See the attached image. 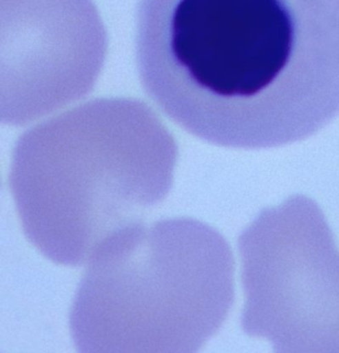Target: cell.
<instances>
[{"instance_id": "6da1fadb", "label": "cell", "mask_w": 339, "mask_h": 353, "mask_svg": "<svg viewBox=\"0 0 339 353\" xmlns=\"http://www.w3.org/2000/svg\"><path fill=\"white\" fill-rule=\"evenodd\" d=\"M147 95L221 147L302 141L339 114V0H139Z\"/></svg>"}, {"instance_id": "7a4b0ae2", "label": "cell", "mask_w": 339, "mask_h": 353, "mask_svg": "<svg viewBox=\"0 0 339 353\" xmlns=\"http://www.w3.org/2000/svg\"><path fill=\"white\" fill-rule=\"evenodd\" d=\"M176 157L165 125L132 101H95L28 130L9 176L26 237L54 263L85 264L165 199Z\"/></svg>"}, {"instance_id": "3957f363", "label": "cell", "mask_w": 339, "mask_h": 353, "mask_svg": "<svg viewBox=\"0 0 339 353\" xmlns=\"http://www.w3.org/2000/svg\"><path fill=\"white\" fill-rule=\"evenodd\" d=\"M86 264L70 316L81 352H195L234 303L230 247L196 220L132 225Z\"/></svg>"}, {"instance_id": "277c9868", "label": "cell", "mask_w": 339, "mask_h": 353, "mask_svg": "<svg viewBox=\"0 0 339 353\" xmlns=\"http://www.w3.org/2000/svg\"><path fill=\"white\" fill-rule=\"evenodd\" d=\"M238 243L244 332L278 352H339V251L318 204L264 209Z\"/></svg>"}, {"instance_id": "5b68a950", "label": "cell", "mask_w": 339, "mask_h": 353, "mask_svg": "<svg viewBox=\"0 0 339 353\" xmlns=\"http://www.w3.org/2000/svg\"><path fill=\"white\" fill-rule=\"evenodd\" d=\"M1 11L4 123L25 125L91 90L105 35L90 0H2Z\"/></svg>"}]
</instances>
